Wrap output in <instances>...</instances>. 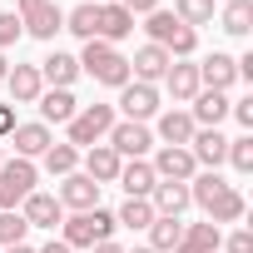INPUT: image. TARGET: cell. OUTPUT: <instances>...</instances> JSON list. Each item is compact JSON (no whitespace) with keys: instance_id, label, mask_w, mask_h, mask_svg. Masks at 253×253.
<instances>
[{"instance_id":"obj_1","label":"cell","mask_w":253,"mask_h":253,"mask_svg":"<svg viewBox=\"0 0 253 253\" xmlns=\"http://www.w3.org/2000/svg\"><path fill=\"white\" fill-rule=\"evenodd\" d=\"M189 199H194V204L204 209V218H209V223H218V228H223V223H238V218L248 213L243 194H238L233 184H223L213 169H204V174H194V179H189Z\"/></svg>"},{"instance_id":"obj_2","label":"cell","mask_w":253,"mask_h":253,"mask_svg":"<svg viewBox=\"0 0 253 253\" xmlns=\"http://www.w3.org/2000/svg\"><path fill=\"white\" fill-rule=\"evenodd\" d=\"M75 60H80V75H89L94 84H109V89H124V84H129V55H119V45L84 40V50H80Z\"/></svg>"},{"instance_id":"obj_3","label":"cell","mask_w":253,"mask_h":253,"mask_svg":"<svg viewBox=\"0 0 253 253\" xmlns=\"http://www.w3.org/2000/svg\"><path fill=\"white\" fill-rule=\"evenodd\" d=\"M144 20H149V25H144V30H149V45H164V50H169V60H189V55L199 50V30L179 25V20H174V10H164V5H159V10H149Z\"/></svg>"},{"instance_id":"obj_4","label":"cell","mask_w":253,"mask_h":253,"mask_svg":"<svg viewBox=\"0 0 253 253\" xmlns=\"http://www.w3.org/2000/svg\"><path fill=\"white\" fill-rule=\"evenodd\" d=\"M114 213L109 209H84V213H70L65 223H60V238L70 243V248H94V243H104V238H114Z\"/></svg>"},{"instance_id":"obj_5","label":"cell","mask_w":253,"mask_h":253,"mask_svg":"<svg viewBox=\"0 0 253 253\" xmlns=\"http://www.w3.org/2000/svg\"><path fill=\"white\" fill-rule=\"evenodd\" d=\"M65 129H70V139H65V144H75V149L104 144V134L114 129V104H80V114L65 124Z\"/></svg>"},{"instance_id":"obj_6","label":"cell","mask_w":253,"mask_h":253,"mask_svg":"<svg viewBox=\"0 0 253 253\" xmlns=\"http://www.w3.org/2000/svg\"><path fill=\"white\" fill-rule=\"evenodd\" d=\"M40 184V169L35 159H5L0 164V209H20Z\"/></svg>"},{"instance_id":"obj_7","label":"cell","mask_w":253,"mask_h":253,"mask_svg":"<svg viewBox=\"0 0 253 253\" xmlns=\"http://www.w3.org/2000/svg\"><path fill=\"white\" fill-rule=\"evenodd\" d=\"M15 15H20V30L35 40H55L65 30V10L55 0H15Z\"/></svg>"},{"instance_id":"obj_8","label":"cell","mask_w":253,"mask_h":253,"mask_svg":"<svg viewBox=\"0 0 253 253\" xmlns=\"http://www.w3.org/2000/svg\"><path fill=\"white\" fill-rule=\"evenodd\" d=\"M104 144H109L119 159H149L154 129H149V124H134V119H114V129L104 134Z\"/></svg>"},{"instance_id":"obj_9","label":"cell","mask_w":253,"mask_h":253,"mask_svg":"<svg viewBox=\"0 0 253 253\" xmlns=\"http://www.w3.org/2000/svg\"><path fill=\"white\" fill-rule=\"evenodd\" d=\"M149 169H154V179H164V184H189V179L199 174L194 154H189V149H174V144H159L154 159H149Z\"/></svg>"},{"instance_id":"obj_10","label":"cell","mask_w":253,"mask_h":253,"mask_svg":"<svg viewBox=\"0 0 253 253\" xmlns=\"http://www.w3.org/2000/svg\"><path fill=\"white\" fill-rule=\"evenodd\" d=\"M119 109H124V119L149 124V119L159 114V84H139V80H129V84L119 89Z\"/></svg>"},{"instance_id":"obj_11","label":"cell","mask_w":253,"mask_h":253,"mask_svg":"<svg viewBox=\"0 0 253 253\" xmlns=\"http://www.w3.org/2000/svg\"><path fill=\"white\" fill-rule=\"evenodd\" d=\"M233 84H238V65H233V55L213 50V55L199 60V89H218V94H228Z\"/></svg>"},{"instance_id":"obj_12","label":"cell","mask_w":253,"mask_h":253,"mask_svg":"<svg viewBox=\"0 0 253 253\" xmlns=\"http://www.w3.org/2000/svg\"><path fill=\"white\" fill-rule=\"evenodd\" d=\"M55 199H60V209L84 213V209H99V184H94L89 174H80V169H75V174H65V179H60V194H55Z\"/></svg>"},{"instance_id":"obj_13","label":"cell","mask_w":253,"mask_h":253,"mask_svg":"<svg viewBox=\"0 0 253 253\" xmlns=\"http://www.w3.org/2000/svg\"><path fill=\"white\" fill-rule=\"evenodd\" d=\"M169 65H174V60H169L164 45H139L134 60H129V80H139V84H159Z\"/></svg>"},{"instance_id":"obj_14","label":"cell","mask_w":253,"mask_h":253,"mask_svg":"<svg viewBox=\"0 0 253 253\" xmlns=\"http://www.w3.org/2000/svg\"><path fill=\"white\" fill-rule=\"evenodd\" d=\"M154 119H159V124H154V134H159V144H174V149H189V139H194V129H199V124L189 119V109H159Z\"/></svg>"},{"instance_id":"obj_15","label":"cell","mask_w":253,"mask_h":253,"mask_svg":"<svg viewBox=\"0 0 253 253\" xmlns=\"http://www.w3.org/2000/svg\"><path fill=\"white\" fill-rule=\"evenodd\" d=\"M5 144H15V159H40V154L55 144V134H50V124L35 119V124H15Z\"/></svg>"},{"instance_id":"obj_16","label":"cell","mask_w":253,"mask_h":253,"mask_svg":"<svg viewBox=\"0 0 253 253\" xmlns=\"http://www.w3.org/2000/svg\"><path fill=\"white\" fill-rule=\"evenodd\" d=\"M189 104H194V109H189V119L199 124V129H218V124L228 119V104H233V99H228V94H218V89H199Z\"/></svg>"},{"instance_id":"obj_17","label":"cell","mask_w":253,"mask_h":253,"mask_svg":"<svg viewBox=\"0 0 253 253\" xmlns=\"http://www.w3.org/2000/svg\"><path fill=\"white\" fill-rule=\"evenodd\" d=\"M189 154H194V164H199V169H213V174H218V164L228 159V139H223L218 129H194Z\"/></svg>"},{"instance_id":"obj_18","label":"cell","mask_w":253,"mask_h":253,"mask_svg":"<svg viewBox=\"0 0 253 253\" xmlns=\"http://www.w3.org/2000/svg\"><path fill=\"white\" fill-rule=\"evenodd\" d=\"M20 218H25L30 228H60V223H65V209H60L55 194H40V189H35V194L20 204Z\"/></svg>"},{"instance_id":"obj_19","label":"cell","mask_w":253,"mask_h":253,"mask_svg":"<svg viewBox=\"0 0 253 253\" xmlns=\"http://www.w3.org/2000/svg\"><path fill=\"white\" fill-rule=\"evenodd\" d=\"M119 189H124V199H149L154 194V169H149V159H124L119 164V179H114Z\"/></svg>"},{"instance_id":"obj_20","label":"cell","mask_w":253,"mask_h":253,"mask_svg":"<svg viewBox=\"0 0 253 253\" xmlns=\"http://www.w3.org/2000/svg\"><path fill=\"white\" fill-rule=\"evenodd\" d=\"M40 80H45V89H70L80 80V60L70 50H55V55L40 60Z\"/></svg>"},{"instance_id":"obj_21","label":"cell","mask_w":253,"mask_h":253,"mask_svg":"<svg viewBox=\"0 0 253 253\" xmlns=\"http://www.w3.org/2000/svg\"><path fill=\"white\" fill-rule=\"evenodd\" d=\"M5 89H10V104H35L45 94V80H40V65H15L5 75Z\"/></svg>"},{"instance_id":"obj_22","label":"cell","mask_w":253,"mask_h":253,"mask_svg":"<svg viewBox=\"0 0 253 253\" xmlns=\"http://www.w3.org/2000/svg\"><path fill=\"white\" fill-rule=\"evenodd\" d=\"M80 159H84V169H80V174H89L99 189H104V184H114V179H119V164H124V159H119L109 144H89Z\"/></svg>"},{"instance_id":"obj_23","label":"cell","mask_w":253,"mask_h":253,"mask_svg":"<svg viewBox=\"0 0 253 253\" xmlns=\"http://www.w3.org/2000/svg\"><path fill=\"white\" fill-rule=\"evenodd\" d=\"M134 35V15L119 5V0H104L99 5V40L104 45H119V40H129Z\"/></svg>"},{"instance_id":"obj_24","label":"cell","mask_w":253,"mask_h":253,"mask_svg":"<svg viewBox=\"0 0 253 253\" xmlns=\"http://www.w3.org/2000/svg\"><path fill=\"white\" fill-rule=\"evenodd\" d=\"M169 94H174V104H189L194 94H199V65H189V60H174L169 70H164V80H159Z\"/></svg>"},{"instance_id":"obj_25","label":"cell","mask_w":253,"mask_h":253,"mask_svg":"<svg viewBox=\"0 0 253 253\" xmlns=\"http://www.w3.org/2000/svg\"><path fill=\"white\" fill-rule=\"evenodd\" d=\"M35 104H40V124H70V119L80 114V99H75V89H45Z\"/></svg>"},{"instance_id":"obj_26","label":"cell","mask_w":253,"mask_h":253,"mask_svg":"<svg viewBox=\"0 0 253 253\" xmlns=\"http://www.w3.org/2000/svg\"><path fill=\"white\" fill-rule=\"evenodd\" d=\"M194 199H189V184H154V194H149V209L159 213V218H184V209H189Z\"/></svg>"},{"instance_id":"obj_27","label":"cell","mask_w":253,"mask_h":253,"mask_svg":"<svg viewBox=\"0 0 253 253\" xmlns=\"http://www.w3.org/2000/svg\"><path fill=\"white\" fill-rule=\"evenodd\" d=\"M65 30L80 35V40H99V5H94V0H84V5L65 10Z\"/></svg>"},{"instance_id":"obj_28","label":"cell","mask_w":253,"mask_h":253,"mask_svg":"<svg viewBox=\"0 0 253 253\" xmlns=\"http://www.w3.org/2000/svg\"><path fill=\"white\" fill-rule=\"evenodd\" d=\"M144 233H149V248H154V253H174L179 238H184V218H159V213H154V223H149Z\"/></svg>"},{"instance_id":"obj_29","label":"cell","mask_w":253,"mask_h":253,"mask_svg":"<svg viewBox=\"0 0 253 253\" xmlns=\"http://www.w3.org/2000/svg\"><path fill=\"white\" fill-rule=\"evenodd\" d=\"M218 25H223V35H248L253 30V0H223V15H218Z\"/></svg>"},{"instance_id":"obj_30","label":"cell","mask_w":253,"mask_h":253,"mask_svg":"<svg viewBox=\"0 0 253 253\" xmlns=\"http://www.w3.org/2000/svg\"><path fill=\"white\" fill-rule=\"evenodd\" d=\"M40 159H45V174H55V179H65V174L80 169V149L75 144H50Z\"/></svg>"},{"instance_id":"obj_31","label":"cell","mask_w":253,"mask_h":253,"mask_svg":"<svg viewBox=\"0 0 253 253\" xmlns=\"http://www.w3.org/2000/svg\"><path fill=\"white\" fill-rule=\"evenodd\" d=\"M174 20L199 30V25H213V0H174Z\"/></svg>"},{"instance_id":"obj_32","label":"cell","mask_w":253,"mask_h":253,"mask_svg":"<svg viewBox=\"0 0 253 253\" xmlns=\"http://www.w3.org/2000/svg\"><path fill=\"white\" fill-rule=\"evenodd\" d=\"M114 223H119V228H134V233H139V228H149V223H154L149 199H124V204H119V213H114Z\"/></svg>"},{"instance_id":"obj_33","label":"cell","mask_w":253,"mask_h":253,"mask_svg":"<svg viewBox=\"0 0 253 253\" xmlns=\"http://www.w3.org/2000/svg\"><path fill=\"white\" fill-rule=\"evenodd\" d=\"M184 243H194L199 253H218V243H223V228L218 223H184Z\"/></svg>"},{"instance_id":"obj_34","label":"cell","mask_w":253,"mask_h":253,"mask_svg":"<svg viewBox=\"0 0 253 253\" xmlns=\"http://www.w3.org/2000/svg\"><path fill=\"white\" fill-rule=\"evenodd\" d=\"M25 233H30V223L20 218V209H0V248L25 243Z\"/></svg>"},{"instance_id":"obj_35","label":"cell","mask_w":253,"mask_h":253,"mask_svg":"<svg viewBox=\"0 0 253 253\" xmlns=\"http://www.w3.org/2000/svg\"><path fill=\"white\" fill-rule=\"evenodd\" d=\"M223 164H233L238 174H253V134L228 139V159H223Z\"/></svg>"},{"instance_id":"obj_36","label":"cell","mask_w":253,"mask_h":253,"mask_svg":"<svg viewBox=\"0 0 253 253\" xmlns=\"http://www.w3.org/2000/svg\"><path fill=\"white\" fill-rule=\"evenodd\" d=\"M20 35H25V30H20V15H15V10H0V55H5Z\"/></svg>"},{"instance_id":"obj_37","label":"cell","mask_w":253,"mask_h":253,"mask_svg":"<svg viewBox=\"0 0 253 253\" xmlns=\"http://www.w3.org/2000/svg\"><path fill=\"white\" fill-rule=\"evenodd\" d=\"M218 253H253V233H248V228H233V233L218 243Z\"/></svg>"},{"instance_id":"obj_38","label":"cell","mask_w":253,"mask_h":253,"mask_svg":"<svg viewBox=\"0 0 253 253\" xmlns=\"http://www.w3.org/2000/svg\"><path fill=\"white\" fill-rule=\"evenodd\" d=\"M228 114L243 124V134H253V94H248V99H233V104H228Z\"/></svg>"},{"instance_id":"obj_39","label":"cell","mask_w":253,"mask_h":253,"mask_svg":"<svg viewBox=\"0 0 253 253\" xmlns=\"http://www.w3.org/2000/svg\"><path fill=\"white\" fill-rule=\"evenodd\" d=\"M15 124H20V119H15V104H0V144L10 139V129H15Z\"/></svg>"},{"instance_id":"obj_40","label":"cell","mask_w":253,"mask_h":253,"mask_svg":"<svg viewBox=\"0 0 253 253\" xmlns=\"http://www.w3.org/2000/svg\"><path fill=\"white\" fill-rule=\"evenodd\" d=\"M129 15H149V10H159V0H119Z\"/></svg>"},{"instance_id":"obj_41","label":"cell","mask_w":253,"mask_h":253,"mask_svg":"<svg viewBox=\"0 0 253 253\" xmlns=\"http://www.w3.org/2000/svg\"><path fill=\"white\" fill-rule=\"evenodd\" d=\"M35 253H75V248H70L65 238H50V243H45V248H35Z\"/></svg>"},{"instance_id":"obj_42","label":"cell","mask_w":253,"mask_h":253,"mask_svg":"<svg viewBox=\"0 0 253 253\" xmlns=\"http://www.w3.org/2000/svg\"><path fill=\"white\" fill-rule=\"evenodd\" d=\"M89 253H124V248H119V243H114V238H104V243H94V248H89Z\"/></svg>"},{"instance_id":"obj_43","label":"cell","mask_w":253,"mask_h":253,"mask_svg":"<svg viewBox=\"0 0 253 253\" xmlns=\"http://www.w3.org/2000/svg\"><path fill=\"white\" fill-rule=\"evenodd\" d=\"M0 253H35L30 243H15V248H0Z\"/></svg>"},{"instance_id":"obj_44","label":"cell","mask_w":253,"mask_h":253,"mask_svg":"<svg viewBox=\"0 0 253 253\" xmlns=\"http://www.w3.org/2000/svg\"><path fill=\"white\" fill-rule=\"evenodd\" d=\"M5 75H10V65H5V55H0V84H5Z\"/></svg>"},{"instance_id":"obj_45","label":"cell","mask_w":253,"mask_h":253,"mask_svg":"<svg viewBox=\"0 0 253 253\" xmlns=\"http://www.w3.org/2000/svg\"><path fill=\"white\" fill-rule=\"evenodd\" d=\"M124 253H154V248H149V243H144V248H124Z\"/></svg>"},{"instance_id":"obj_46","label":"cell","mask_w":253,"mask_h":253,"mask_svg":"<svg viewBox=\"0 0 253 253\" xmlns=\"http://www.w3.org/2000/svg\"><path fill=\"white\" fill-rule=\"evenodd\" d=\"M0 164H5V144H0Z\"/></svg>"},{"instance_id":"obj_47","label":"cell","mask_w":253,"mask_h":253,"mask_svg":"<svg viewBox=\"0 0 253 253\" xmlns=\"http://www.w3.org/2000/svg\"><path fill=\"white\" fill-rule=\"evenodd\" d=\"M213 5H223V0H213Z\"/></svg>"},{"instance_id":"obj_48","label":"cell","mask_w":253,"mask_h":253,"mask_svg":"<svg viewBox=\"0 0 253 253\" xmlns=\"http://www.w3.org/2000/svg\"><path fill=\"white\" fill-rule=\"evenodd\" d=\"M94 5H104V0H94Z\"/></svg>"}]
</instances>
